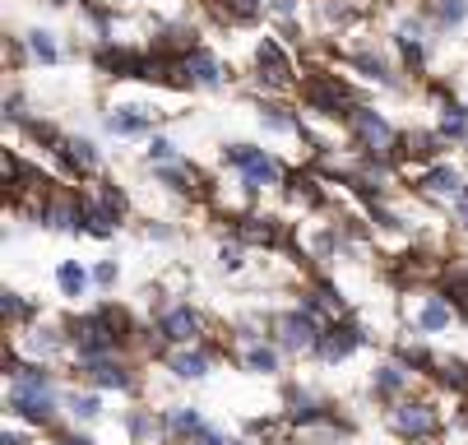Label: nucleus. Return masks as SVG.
I'll use <instances>...</instances> for the list:
<instances>
[{"instance_id":"nucleus-12","label":"nucleus","mask_w":468,"mask_h":445,"mask_svg":"<svg viewBox=\"0 0 468 445\" xmlns=\"http://www.w3.org/2000/svg\"><path fill=\"white\" fill-rule=\"evenodd\" d=\"M422 185L431 190V196H441V200H459V196H463V176H459L454 167H431V172L422 176Z\"/></svg>"},{"instance_id":"nucleus-19","label":"nucleus","mask_w":468,"mask_h":445,"mask_svg":"<svg viewBox=\"0 0 468 445\" xmlns=\"http://www.w3.org/2000/svg\"><path fill=\"white\" fill-rule=\"evenodd\" d=\"M172 371L181 376V380H199V376H209V353H176L172 357Z\"/></svg>"},{"instance_id":"nucleus-38","label":"nucleus","mask_w":468,"mask_h":445,"mask_svg":"<svg viewBox=\"0 0 468 445\" xmlns=\"http://www.w3.org/2000/svg\"><path fill=\"white\" fill-rule=\"evenodd\" d=\"M292 10H297V5H292V0H274V15H283V19H288Z\"/></svg>"},{"instance_id":"nucleus-39","label":"nucleus","mask_w":468,"mask_h":445,"mask_svg":"<svg viewBox=\"0 0 468 445\" xmlns=\"http://www.w3.org/2000/svg\"><path fill=\"white\" fill-rule=\"evenodd\" d=\"M241 445H255V440H241Z\"/></svg>"},{"instance_id":"nucleus-10","label":"nucleus","mask_w":468,"mask_h":445,"mask_svg":"<svg viewBox=\"0 0 468 445\" xmlns=\"http://www.w3.org/2000/svg\"><path fill=\"white\" fill-rule=\"evenodd\" d=\"M84 371H89L93 386H102V390H130V386H135L130 366H125V362H116V357H102V362H93V366H84Z\"/></svg>"},{"instance_id":"nucleus-20","label":"nucleus","mask_w":468,"mask_h":445,"mask_svg":"<svg viewBox=\"0 0 468 445\" xmlns=\"http://www.w3.org/2000/svg\"><path fill=\"white\" fill-rule=\"evenodd\" d=\"M24 348H28L33 357H51V353L65 348V334H60V330H33V334L24 339Z\"/></svg>"},{"instance_id":"nucleus-25","label":"nucleus","mask_w":468,"mask_h":445,"mask_svg":"<svg viewBox=\"0 0 468 445\" xmlns=\"http://www.w3.org/2000/svg\"><path fill=\"white\" fill-rule=\"evenodd\" d=\"M274 237H279L274 218H246V223H241V241H264V246H270Z\"/></svg>"},{"instance_id":"nucleus-21","label":"nucleus","mask_w":468,"mask_h":445,"mask_svg":"<svg viewBox=\"0 0 468 445\" xmlns=\"http://www.w3.org/2000/svg\"><path fill=\"white\" fill-rule=\"evenodd\" d=\"M246 366L260 371V376H274V371H279V348H270V344H250V348H246Z\"/></svg>"},{"instance_id":"nucleus-18","label":"nucleus","mask_w":468,"mask_h":445,"mask_svg":"<svg viewBox=\"0 0 468 445\" xmlns=\"http://www.w3.org/2000/svg\"><path fill=\"white\" fill-rule=\"evenodd\" d=\"M56 283H60V292H65V297H84L89 274H84V265H80V260H65V265L56 270Z\"/></svg>"},{"instance_id":"nucleus-34","label":"nucleus","mask_w":468,"mask_h":445,"mask_svg":"<svg viewBox=\"0 0 468 445\" xmlns=\"http://www.w3.org/2000/svg\"><path fill=\"white\" fill-rule=\"evenodd\" d=\"M172 158H176L172 140H149V163H172Z\"/></svg>"},{"instance_id":"nucleus-26","label":"nucleus","mask_w":468,"mask_h":445,"mask_svg":"<svg viewBox=\"0 0 468 445\" xmlns=\"http://www.w3.org/2000/svg\"><path fill=\"white\" fill-rule=\"evenodd\" d=\"M463 131H468V107H445V116H441V135L459 140Z\"/></svg>"},{"instance_id":"nucleus-31","label":"nucleus","mask_w":468,"mask_h":445,"mask_svg":"<svg viewBox=\"0 0 468 445\" xmlns=\"http://www.w3.org/2000/svg\"><path fill=\"white\" fill-rule=\"evenodd\" d=\"M450 297H454V302L463 306V315H468V274H463V270L450 274Z\"/></svg>"},{"instance_id":"nucleus-5","label":"nucleus","mask_w":468,"mask_h":445,"mask_svg":"<svg viewBox=\"0 0 468 445\" xmlns=\"http://www.w3.org/2000/svg\"><path fill=\"white\" fill-rule=\"evenodd\" d=\"M320 334H324V330H320V321H315V315H306L302 306H297V311H288L283 321H279V344H283V348H292V353H297V348H315V344H320Z\"/></svg>"},{"instance_id":"nucleus-13","label":"nucleus","mask_w":468,"mask_h":445,"mask_svg":"<svg viewBox=\"0 0 468 445\" xmlns=\"http://www.w3.org/2000/svg\"><path fill=\"white\" fill-rule=\"evenodd\" d=\"M65 163H70L75 172H98V149L89 144V140H60V149H56Z\"/></svg>"},{"instance_id":"nucleus-23","label":"nucleus","mask_w":468,"mask_h":445,"mask_svg":"<svg viewBox=\"0 0 468 445\" xmlns=\"http://www.w3.org/2000/svg\"><path fill=\"white\" fill-rule=\"evenodd\" d=\"M418 325H422V330H445V325H450V302L431 297V302L418 311Z\"/></svg>"},{"instance_id":"nucleus-7","label":"nucleus","mask_w":468,"mask_h":445,"mask_svg":"<svg viewBox=\"0 0 468 445\" xmlns=\"http://www.w3.org/2000/svg\"><path fill=\"white\" fill-rule=\"evenodd\" d=\"M362 339H367V334H362L357 325H324V334H320L315 353H320L324 362H344V357H348Z\"/></svg>"},{"instance_id":"nucleus-33","label":"nucleus","mask_w":468,"mask_h":445,"mask_svg":"<svg viewBox=\"0 0 468 445\" xmlns=\"http://www.w3.org/2000/svg\"><path fill=\"white\" fill-rule=\"evenodd\" d=\"M5 315H10V321H28V315H33V306H28L19 292H5Z\"/></svg>"},{"instance_id":"nucleus-40","label":"nucleus","mask_w":468,"mask_h":445,"mask_svg":"<svg viewBox=\"0 0 468 445\" xmlns=\"http://www.w3.org/2000/svg\"><path fill=\"white\" fill-rule=\"evenodd\" d=\"M463 218H468V209H463Z\"/></svg>"},{"instance_id":"nucleus-22","label":"nucleus","mask_w":468,"mask_h":445,"mask_svg":"<svg viewBox=\"0 0 468 445\" xmlns=\"http://www.w3.org/2000/svg\"><path fill=\"white\" fill-rule=\"evenodd\" d=\"M167 427H172L176 436H190V440H195L199 431H205V418H199L195 408H172V413H167Z\"/></svg>"},{"instance_id":"nucleus-3","label":"nucleus","mask_w":468,"mask_h":445,"mask_svg":"<svg viewBox=\"0 0 468 445\" xmlns=\"http://www.w3.org/2000/svg\"><path fill=\"white\" fill-rule=\"evenodd\" d=\"M389 427H394L399 436L427 440V436H436V431H441V418H436V408H431V404H394Z\"/></svg>"},{"instance_id":"nucleus-14","label":"nucleus","mask_w":468,"mask_h":445,"mask_svg":"<svg viewBox=\"0 0 468 445\" xmlns=\"http://www.w3.org/2000/svg\"><path fill=\"white\" fill-rule=\"evenodd\" d=\"M144 125H149V111L144 107H121V111L107 116V131L112 135H140Z\"/></svg>"},{"instance_id":"nucleus-4","label":"nucleus","mask_w":468,"mask_h":445,"mask_svg":"<svg viewBox=\"0 0 468 445\" xmlns=\"http://www.w3.org/2000/svg\"><path fill=\"white\" fill-rule=\"evenodd\" d=\"M306 102H311L315 111H324V116H344V121L357 111V107H348L344 84H339V79H329V75H320V79L306 84Z\"/></svg>"},{"instance_id":"nucleus-16","label":"nucleus","mask_w":468,"mask_h":445,"mask_svg":"<svg viewBox=\"0 0 468 445\" xmlns=\"http://www.w3.org/2000/svg\"><path fill=\"white\" fill-rule=\"evenodd\" d=\"M409 386V371L404 366H376V376H371V390L380 395V399H389V395H399V390H404Z\"/></svg>"},{"instance_id":"nucleus-2","label":"nucleus","mask_w":468,"mask_h":445,"mask_svg":"<svg viewBox=\"0 0 468 445\" xmlns=\"http://www.w3.org/2000/svg\"><path fill=\"white\" fill-rule=\"evenodd\" d=\"M228 163H237V167H241V181H246V190H264V185L283 181V167H279V158H270L264 149H250V144H232V149H228Z\"/></svg>"},{"instance_id":"nucleus-30","label":"nucleus","mask_w":468,"mask_h":445,"mask_svg":"<svg viewBox=\"0 0 468 445\" xmlns=\"http://www.w3.org/2000/svg\"><path fill=\"white\" fill-rule=\"evenodd\" d=\"M28 47H33L37 60H56V42H51V33H28Z\"/></svg>"},{"instance_id":"nucleus-27","label":"nucleus","mask_w":468,"mask_h":445,"mask_svg":"<svg viewBox=\"0 0 468 445\" xmlns=\"http://www.w3.org/2000/svg\"><path fill=\"white\" fill-rule=\"evenodd\" d=\"M158 181L172 190H195V172H181V167H158Z\"/></svg>"},{"instance_id":"nucleus-24","label":"nucleus","mask_w":468,"mask_h":445,"mask_svg":"<svg viewBox=\"0 0 468 445\" xmlns=\"http://www.w3.org/2000/svg\"><path fill=\"white\" fill-rule=\"evenodd\" d=\"M468 19V0H436V24L441 28H459Z\"/></svg>"},{"instance_id":"nucleus-6","label":"nucleus","mask_w":468,"mask_h":445,"mask_svg":"<svg viewBox=\"0 0 468 445\" xmlns=\"http://www.w3.org/2000/svg\"><path fill=\"white\" fill-rule=\"evenodd\" d=\"M348 121H353L357 140H362V144H367L371 154H385V149L394 144V131H389V121H385V116H376L371 107H357V111L348 116Z\"/></svg>"},{"instance_id":"nucleus-37","label":"nucleus","mask_w":468,"mask_h":445,"mask_svg":"<svg viewBox=\"0 0 468 445\" xmlns=\"http://www.w3.org/2000/svg\"><path fill=\"white\" fill-rule=\"evenodd\" d=\"M223 265H228V270L241 265V246H223Z\"/></svg>"},{"instance_id":"nucleus-35","label":"nucleus","mask_w":468,"mask_h":445,"mask_svg":"<svg viewBox=\"0 0 468 445\" xmlns=\"http://www.w3.org/2000/svg\"><path fill=\"white\" fill-rule=\"evenodd\" d=\"M399 357H404V366H427V362H431V357H427L422 348H413V344H409V348H399Z\"/></svg>"},{"instance_id":"nucleus-28","label":"nucleus","mask_w":468,"mask_h":445,"mask_svg":"<svg viewBox=\"0 0 468 445\" xmlns=\"http://www.w3.org/2000/svg\"><path fill=\"white\" fill-rule=\"evenodd\" d=\"M70 413H75L80 422L98 418V395H70Z\"/></svg>"},{"instance_id":"nucleus-32","label":"nucleus","mask_w":468,"mask_h":445,"mask_svg":"<svg viewBox=\"0 0 468 445\" xmlns=\"http://www.w3.org/2000/svg\"><path fill=\"white\" fill-rule=\"evenodd\" d=\"M264 121H270L274 131H302V125H297V121H292L283 107H264Z\"/></svg>"},{"instance_id":"nucleus-9","label":"nucleus","mask_w":468,"mask_h":445,"mask_svg":"<svg viewBox=\"0 0 468 445\" xmlns=\"http://www.w3.org/2000/svg\"><path fill=\"white\" fill-rule=\"evenodd\" d=\"M255 60H260V75L270 79L274 89H288V84H292V66H288V56H283L279 42H260Z\"/></svg>"},{"instance_id":"nucleus-29","label":"nucleus","mask_w":468,"mask_h":445,"mask_svg":"<svg viewBox=\"0 0 468 445\" xmlns=\"http://www.w3.org/2000/svg\"><path fill=\"white\" fill-rule=\"evenodd\" d=\"M441 380H445V386H468V362H441Z\"/></svg>"},{"instance_id":"nucleus-8","label":"nucleus","mask_w":468,"mask_h":445,"mask_svg":"<svg viewBox=\"0 0 468 445\" xmlns=\"http://www.w3.org/2000/svg\"><path fill=\"white\" fill-rule=\"evenodd\" d=\"M158 330H163V339H172V344H195L205 325H199V315H195L190 306H167L163 321H158Z\"/></svg>"},{"instance_id":"nucleus-1","label":"nucleus","mask_w":468,"mask_h":445,"mask_svg":"<svg viewBox=\"0 0 468 445\" xmlns=\"http://www.w3.org/2000/svg\"><path fill=\"white\" fill-rule=\"evenodd\" d=\"M10 408L24 422H51L56 413V380L42 366H15L10 371Z\"/></svg>"},{"instance_id":"nucleus-11","label":"nucleus","mask_w":468,"mask_h":445,"mask_svg":"<svg viewBox=\"0 0 468 445\" xmlns=\"http://www.w3.org/2000/svg\"><path fill=\"white\" fill-rule=\"evenodd\" d=\"M181 75H190L195 84H205V89H214V84H223V70H218V60L205 51V47H195L186 60H181Z\"/></svg>"},{"instance_id":"nucleus-17","label":"nucleus","mask_w":468,"mask_h":445,"mask_svg":"<svg viewBox=\"0 0 468 445\" xmlns=\"http://www.w3.org/2000/svg\"><path fill=\"white\" fill-rule=\"evenodd\" d=\"M130 431H135V445H154L163 431H172L167 427V418H154L149 408L144 413H135V418H130Z\"/></svg>"},{"instance_id":"nucleus-36","label":"nucleus","mask_w":468,"mask_h":445,"mask_svg":"<svg viewBox=\"0 0 468 445\" xmlns=\"http://www.w3.org/2000/svg\"><path fill=\"white\" fill-rule=\"evenodd\" d=\"M93 279H98L102 288H112V283H116V265H112V260H102V265L93 270Z\"/></svg>"},{"instance_id":"nucleus-15","label":"nucleus","mask_w":468,"mask_h":445,"mask_svg":"<svg viewBox=\"0 0 468 445\" xmlns=\"http://www.w3.org/2000/svg\"><path fill=\"white\" fill-rule=\"evenodd\" d=\"M209 5H214V15L228 19V24H250V19H260V0H209Z\"/></svg>"}]
</instances>
